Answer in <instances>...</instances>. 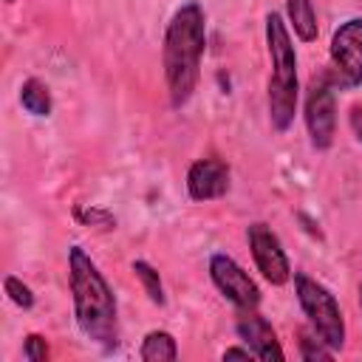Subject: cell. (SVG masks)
Instances as JSON below:
<instances>
[{
  "label": "cell",
  "instance_id": "obj_1",
  "mask_svg": "<svg viewBox=\"0 0 362 362\" xmlns=\"http://www.w3.org/2000/svg\"><path fill=\"white\" fill-rule=\"evenodd\" d=\"M204 54H206V11L198 0H187L173 11L161 40V68L173 110H181L195 96L201 82Z\"/></svg>",
  "mask_w": 362,
  "mask_h": 362
},
{
  "label": "cell",
  "instance_id": "obj_2",
  "mask_svg": "<svg viewBox=\"0 0 362 362\" xmlns=\"http://www.w3.org/2000/svg\"><path fill=\"white\" fill-rule=\"evenodd\" d=\"M68 286L79 334L102 351H113L119 345V303L107 277L82 246L68 249Z\"/></svg>",
  "mask_w": 362,
  "mask_h": 362
},
{
  "label": "cell",
  "instance_id": "obj_3",
  "mask_svg": "<svg viewBox=\"0 0 362 362\" xmlns=\"http://www.w3.org/2000/svg\"><path fill=\"white\" fill-rule=\"evenodd\" d=\"M266 54H269V85H266V110L274 133H288L300 105V74H297V48L291 28L280 11H269L263 20Z\"/></svg>",
  "mask_w": 362,
  "mask_h": 362
},
{
  "label": "cell",
  "instance_id": "obj_4",
  "mask_svg": "<svg viewBox=\"0 0 362 362\" xmlns=\"http://www.w3.org/2000/svg\"><path fill=\"white\" fill-rule=\"evenodd\" d=\"M294 297H297L300 311L308 320V328L334 354H339L345 348V317H342V308L334 291L322 286L317 277L305 272H294Z\"/></svg>",
  "mask_w": 362,
  "mask_h": 362
},
{
  "label": "cell",
  "instance_id": "obj_5",
  "mask_svg": "<svg viewBox=\"0 0 362 362\" xmlns=\"http://www.w3.org/2000/svg\"><path fill=\"white\" fill-rule=\"evenodd\" d=\"M337 82L331 74H320L308 82L305 99H303V124L308 133V141L317 153H325L334 147L337 139Z\"/></svg>",
  "mask_w": 362,
  "mask_h": 362
},
{
  "label": "cell",
  "instance_id": "obj_6",
  "mask_svg": "<svg viewBox=\"0 0 362 362\" xmlns=\"http://www.w3.org/2000/svg\"><path fill=\"white\" fill-rule=\"evenodd\" d=\"M328 74L339 90L362 88V17L342 20L328 42Z\"/></svg>",
  "mask_w": 362,
  "mask_h": 362
},
{
  "label": "cell",
  "instance_id": "obj_7",
  "mask_svg": "<svg viewBox=\"0 0 362 362\" xmlns=\"http://www.w3.org/2000/svg\"><path fill=\"white\" fill-rule=\"evenodd\" d=\"M206 272H209V280L215 286V291L232 303L238 311H255L263 300L260 294V286L252 280V274L226 252H212L209 260H206Z\"/></svg>",
  "mask_w": 362,
  "mask_h": 362
},
{
  "label": "cell",
  "instance_id": "obj_8",
  "mask_svg": "<svg viewBox=\"0 0 362 362\" xmlns=\"http://www.w3.org/2000/svg\"><path fill=\"white\" fill-rule=\"evenodd\" d=\"M246 243H249V252H252V260H255L260 277L269 286H286L294 277L291 260L283 249V240L266 221H252L246 226Z\"/></svg>",
  "mask_w": 362,
  "mask_h": 362
},
{
  "label": "cell",
  "instance_id": "obj_9",
  "mask_svg": "<svg viewBox=\"0 0 362 362\" xmlns=\"http://www.w3.org/2000/svg\"><path fill=\"white\" fill-rule=\"evenodd\" d=\"M232 184V170L221 158H195L187 170V195L198 204L218 201L229 192Z\"/></svg>",
  "mask_w": 362,
  "mask_h": 362
},
{
  "label": "cell",
  "instance_id": "obj_10",
  "mask_svg": "<svg viewBox=\"0 0 362 362\" xmlns=\"http://www.w3.org/2000/svg\"><path fill=\"white\" fill-rule=\"evenodd\" d=\"M235 334L240 337L243 345L252 348L255 359L260 362H283L286 351L277 339V331L272 328V322L255 308V311H240V317L235 320Z\"/></svg>",
  "mask_w": 362,
  "mask_h": 362
},
{
  "label": "cell",
  "instance_id": "obj_11",
  "mask_svg": "<svg viewBox=\"0 0 362 362\" xmlns=\"http://www.w3.org/2000/svg\"><path fill=\"white\" fill-rule=\"evenodd\" d=\"M286 23L300 42H314L320 34L314 0H286Z\"/></svg>",
  "mask_w": 362,
  "mask_h": 362
},
{
  "label": "cell",
  "instance_id": "obj_12",
  "mask_svg": "<svg viewBox=\"0 0 362 362\" xmlns=\"http://www.w3.org/2000/svg\"><path fill=\"white\" fill-rule=\"evenodd\" d=\"M139 359L141 362H175L178 359V339L164 328H153L141 337Z\"/></svg>",
  "mask_w": 362,
  "mask_h": 362
},
{
  "label": "cell",
  "instance_id": "obj_13",
  "mask_svg": "<svg viewBox=\"0 0 362 362\" xmlns=\"http://www.w3.org/2000/svg\"><path fill=\"white\" fill-rule=\"evenodd\" d=\"M20 107L34 119H48L51 110H54L51 88L37 76L23 79V85H20Z\"/></svg>",
  "mask_w": 362,
  "mask_h": 362
},
{
  "label": "cell",
  "instance_id": "obj_14",
  "mask_svg": "<svg viewBox=\"0 0 362 362\" xmlns=\"http://www.w3.org/2000/svg\"><path fill=\"white\" fill-rule=\"evenodd\" d=\"M130 269H133L136 280L141 283V288H144L147 300H150L153 305L164 308V305H167V294H164V283H161V274H158V269H156L153 263L141 260V257H139V260H133V263H130Z\"/></svg>",
  "mask_w": 362,
  "mask_h": 362
},
{
  "label": "cell",
  "instance_id": "obj_15",
  "mask_svg": "<svg viewBox=\"0 0 362 362\" xmlns=\"http://www.w3.org/2000/svg\"><path fill=\"white\" fill-rule=\"evenodd\" d=\"M74 218H76V223H82L88 229H96V232H113L116 229V215L105 206H96V204L74 206Z\"/></svg>",
  "mask_w": 362,
  "mask_h": 362
},
{
  "label": "cell",
  "instance_id": "obj_16",
  "mask_svg": "<svg viewBox=\"0 0 362 362\" xmlns=\"http://www.w3.org/2000/svg\"><path fill=\"white\" fill-rule=\"evenodd\" d=\"M3 291H6V297H8L17 308H23V311H31L34 303H37L34 288H31L28 283H23L17 274H6V277H3Z\"/></svg>",
  "mask_w": 362,
  "mask_h": 362
},
{
  "label": "cell",
  "instance_id": "obj_17",
  "mask_svg": "<svg viewBox=\"0 0 362 362\" xmlns=\"http://www.w3.org/2000/svg\"><path fill=\"white\" fill-rule=\"evenodd\" d=\"M297 345H300V359H305V362H317V359H334V351L308 328V331H300V339H297Z\"/></svg>",
  "mask_w": 362,
  "mask_h": 362
},
{
  "label": "cell",
  "instance_id": "obj_18",
  "mask_svg": "<svg viewBox=\"0 0 362 362\" xmlns=\"http://www.w3.org/2000/svg\"><path fill=\"white\" fill-rule=\"evenodd\" d=\"M48 356H51L48 339L42 334H37V331L25 334V339H23V359L25 362H48Z\"/></svg>",
  "mask_w": 362,
  "mask_h": 362
},
{
  "label": "cell",
  "instance_id": "obj_19",
  "mask_svg": "<svg viewBox=\"0 0 362 362\" xmlns=\"http://www.w3.org/2000/svg\"><path fill=\"white\" fill-rule=\"evenodd\" d=\"M221 359H255V354H252L249 345H232L221 354Z\"/></svg>",
  "mask_w": 362,
  "mask_h": 362
},
{
  "label": "cell",
  "instance_id": "obj_20",
  "mask_svg": "<svg viewBox=\"0 0 362 362\" xmlns=\"http://www.w3.org/2000/svg\"><path fill=\"white\" fill-rule=\"evenodd\" d=\"M348 122H351L354 136L362 141V105H351V110H348Z\"/></svg>",
  "mask_w": 362,
  "mask_h": 362
},
{
  "label": "cell",
  "instance_id": "obj_21",
  "mask_svg": "<svg viewBox=\"0 0 362 362\" xmlns=\"http://www.w3.org/2000/svg\"><path fill=\"white\" fill-rule=\"evenodd\" d=\"M359 311H362V283H359Z\"/></svg>",
  "mask_w": 362,
  "mask_h": 362
},
{
  "label": "cell",
  "instance_id": "obj_22",
  "mask_svg": "<svg viewBox=\"0 0 362 362\" xmlns=\"http://www.w3.org/2000/svg\"><path fill=\"white\" fill-rule=\"evenodd\" d=\"M6 3H17V0H6Z\"/></svg>",
  "mask_w": 362,
  "mask_h": 362
}]
</instances>
